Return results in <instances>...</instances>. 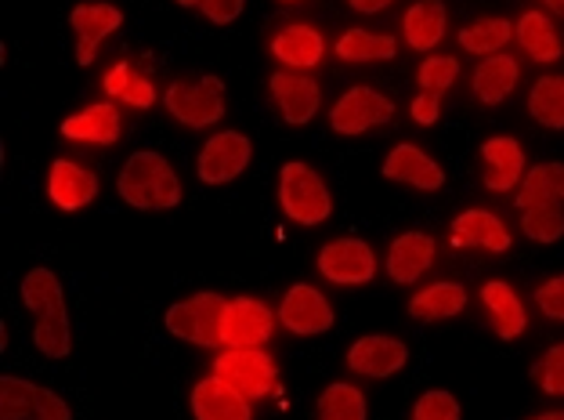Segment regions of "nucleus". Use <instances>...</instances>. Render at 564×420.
I'll use <instances>...</instances> for the list:
<instances>
[{"mask_svg":"<svg viewBox=\"0 0 564 420\" xmlns=\"http://www.w3.org/2000/svg\"><path fill=\"white\" fill-rule=\"evenodd\" d=\"M182 8H199V0H177Z\"/></svg>","mask_w":564,"mask_h":420,"instance_id":"obj_44","label":"nucleus"},{"mask_svg":"<svg viewBox=\"0 0 564 420\" xmlns=\"http://www.w3.org/2000/svg\"><path fill=\"white\" fill-rule=\"evenodd\" d=\"M272 55L282 62V66H293V69H312L323 62L326 55V41L315 25L297 22V25H286V30L275 33L272 41Z\"/></svg>","mask_w":564,"mask_h":420,"instance_id":"obj_23","label":"nucleus"},{"mask_svg":"<svg viewBox=\"0 0 564 420\" xmlns=\"http://www.w3.org/2000/svg\"><path fill=\"white\" fill-rule=\"evenodd\" d=\"M507 41H514V25H510L507 19H478L464 25V33H459V44H464V51H470V55H499V51L507 47Z\"/></svg>","mask_w":564,"mask_h":420,"instance_id":"obj_32","label":"nucleus"},{"mask_svg":"<svg viewBox=\"0 0 564 420\" xmlns=\"http://www.w3.org/2000/svg\"><path fill=\"white\" fill-rule=\"evenodd\" d=\"M62 134L73 142H95V146H112L120 138V109L112 101H95L62 123Z\"/></svg>","mask_w":564,"mask_h":420,"instance_id":"obj_24","label":"nucleus"},{"mask_svg":"<svg viewBox=\"0 0 564 420\" xmlns=\"http://www.w3.org/2000/svg\"><path fill=\"white\" fill-rule=\"evenodd\" d=\"M535 304H540L543 315H550V320L564 323V276L546 279V283L535 290Z\"/></svg>","mask_w":564,"mask_h":420,"instance_id":"obj_38","label":"nucleus"},{"mask_svg":"<svg viewBox=\"0 0 564 420\" xmlns=\"http://www.w3.org/2000/svg\"><path fill=\"white\" fill-rule=\"evenodd\" d=\"M272 98L279 101L286 123H293V127H304L318 112V106H323L318 84L304 73H275L272 76Z\"/></svg>","mask_w":564,"mask_h":420,"instance_id":"obj_19","label":"nucleus"},{"mask_svg":"<svg viewBox=\"0 0 564 420\" xmlns=\"http://www.w3.org/2000/svg\"><path fill=\"white\" fill-rule=\"evenodd\" d=\"M394 36L388 33H373V30H348L337 41V58L340 62H383L394 58Z\"/></svg>","mask_w":564,"mask_h":420,"instance_id":"obj_31","label":"nucleus"},{"mask_svg":"<svg viewBox=\"0 0 564 420\" xmlns=\"http://www.w3.org/2000/svg\"><path fill=\"white\" fill-rule=\"evenodd\" d=\"M434 261V239L427 233H402L388 250V272L394 283H416Z\"/></svg>","mask_w":564,"mask_h":420,"instance_id":"obj_25","label":"nucleus"},{"mask_svg":"<svg viewBox=\"0 0 564 420\" xmlns=\"http://www.w3.org/2000/svg\"><path fill=\"white\" fill-rule=\"evenodd\" d=\"M286 4H293V0H286Z\"/></svg>","mask_w":564,"mask_h":420,"instance_id":"obj_45","label":"nucleus"},{"mask_svg":"<svg viewBox=\"0 0 564 420\" xmlns=\"http://www.w3.org/2000/svg\"><path fill=\"white\" fill-rule=\"evenodd\" d=\"M438 112H442V95H431V91H420L409 106V117H413L420 127H431L438 123Z\"/></svg>","mask_w":564,"mask_h":420,"instance_id":"obj_39","label":"nucleus"},{"mask_svg":"<svg viewBox=\"0 0 564 420\" xmlns=\"http://www.w3.org/2000/svg\"><path fill=\"white\" fill-rule=\"evenodd\" d=\"M318 420H366V396L355 385H326L318 396Z\"/></svg>","mask_w":564,"mask_h":420,"instance_id":"obj_34","label":"nucleus"},{"mask_svg":"<svg viewBox=\"0 0 564 420\" xmlns=\"http://www.w3.org/2000/svg\"><path fill=\"white\" fill-rule=\"evenodd\" d=\"M518 80H521L518 58H510L499 51V55H489L478 69H474V95H478V101H485V106H499V101L510 98Z\"/></svg>","mask_w":564,"mask_h":420,"instance_id":"obj_26","label":"nucleus"},{"mask_svg":"<svg viewBox=\"0 0 564 420\" xmlns=\"http://www.w3.org/2000/svg\"><path fill=\"white\" fill-rule=\"evenodd\" d=\"M69 22L76 30V62H80V66H91L101 41L123 25V11L112 4H76Z\"/></svg>","mask_w":564,"mask_h":420,"instance_id":"obj_15","label":"nucleus"},{"mask_svg":"<svg viewBox=\"0 0 564 420\" xmlns=\"http://www.w3.org/2000/svg\"><path fill=\"white\" fill-rule=\"evenodd\" d=\"M275 330V315L258 298H232L225 304V345L228 348H261Z\"/></svg>","mask_w":564,"mask_h":420,"instance_id":"obj_12","label":"nucleus"},{"mask_svg":"<svg viewBox=\"0 0 564 420\" xmlns=\"http://www.w3.org/2000/svg\"><path fill=\"white\" fill-rule=\"evenodd\" d=\"M101 87H106V95L112 101H123V106H134V109H152V101H156V87H152V80L141 76L134 66H127V62H117V66L106 73Z\"/></svg>","mask_w":564,"mask_h":420,"instance_id":"obj_30","label":"nucleus"},{"mask_svg":"<svg viewBox=\"0 0 564 420\" xmlns=\"http://www.w3.org/2000/svg\"><path fill=\"white\" fill-rule=\"evenodd\" d=\"M66 399L22 377H0V420H69Z\"/></svg>","mask_w":564,"mask_h":420,"instance_id":"obj_8","label":"nucleus"},{"mask_svg":"<svg viewBox=\"0 0 564 420\" xmlns=\"http://www.w3.org/2000/svg\"><path fill=\"white\" fill-rule=\"evenodd\" d=\"M391 117H394V101L373 91V87H351L329 109V123L337 134H366L369 127L391 123Z\"/></svg>","mask_w":564,"mask_h":420,"instance_id":"obj_9","label":"nucleus"},{"mask_svg":"<svg viewBox=\"0 0 564 420\" xmlns=\"http://www.w3.org/2000/svg\"><path fill=\"white\" fill-rule=\"evenodd\" d=\"M22 301L36 315L33 345L47 359H66L73 348L69 337V315H66V294H62L58 276L51 269H30L22 279Z\"/></svg>","mask_w":564,"mask_h":420,"instance_id":"obj_2","label":"nucleus"},{"mask_svg":"<svg viewBox=\"0 0 564 420\" xmlns=\"http://www.w3.org/2000/svg\"><path fill=\"white\" fill-rule=\"evenodd\" d=\"M279 203L286 211V218L297 225H323L333 214V200L326 182L318 177L315 168L307 163H282L279 171Z\"/></svg>","mask_w":564,"mask_h":420,"instance_id":"obj_4","label":"nucleus"},{"mask_svg":"<svg viewBox=\"0 0 564 420\" xmlns=\"http://www.w3.org/2000/svg\"><path fill=\"white\" fill-rule=\"evenodd\" d=\"M464 309H467V290L459 283H431L409 301V312H413V320L420 323L453 320V315H459Z\"/></svg>","mask_w":564,"mask_h":420,"instance_id":"obj_27","label":"nucleus"},{"mask_svg":"<svg viewBox=\"0 0 564 420\" xmlns=\"http://www.w3.org/2000/svg\"><path fill=\"white\" fill-rule=\"evenodd\" d=\"M543 4H546L550 11H557V15L564 19V0H543Z\"/></svg>","mask_w":564,"mask_h":420,"instance_id":"obj_42","label":"nucleus"},{"mask_svg":"<svg viewBox=\"0 0 564 420\" xmlns=\"http://www.w3.org/2000/svg\"><path fill=\"white\" fill-rule=\"evenodd\" d=\"M192 413H196V420H253L250 399L217 374L203 377L192 388Z\"/></svg>","mask_w":564,"mask_h":420,"instance_id":"obj_14","label":"nucleus"},{"mask_svg":"<svg viewBox=\"0 0 564 420\" xmlns=\"http://www.w3.org/2000/svg\"><path fill=\"white\" fill-rule=\"evenodd\" d=\"M453 247H481L489 254L510 250V228L496 218L492 211L470 207L453 222Z\"/></svg>","mask_w":564,"mask_h":420,"instance_id":"obj_21","label":"nucleus"},{"mask_svg":"<svg viewBox=\"0 0 564 420\" xmlns=\"http://www.w3.org/2000/svg\"><path fill=\"white\" fill-rule=\"evenodd\" d=\"M383 177H388V182L423 189V193H434V189L445 185V171L420 146H409V142L391 149V157L383 160Z\"/></svg>","mask_w":564,"mask_h":420,"instance_id":"obj_17","label":"nucleus"},{"mask_svg":"<svg viewBox=\"0 0 564 420\" xmlns=\"http://www.w3.org/2000/svg\"><path fill=\"white\" fill-rule=\"evenodd\" d=\"M199 11L217 25H228L242 15V0H199Z\"/></svg>","mask_w":564,"mask_h":420,"instance_id":"obj_40","label":"nucleus"},{"mask_svg":"<svg viewBox=\"0 0 564 420\" xmlns=\"http://www.w3.org/2000/svg\"><path fill=\"white\" fill-rule=\"evenodd\" d=\"M532 377L540 380V388L546 391V396H564V341L535 363Z\"/></svg>","mask_w":564,"mask_h":420,"instance_id":"obj_36","label":"nucleus"},{"mask_svg":"<svg viewBox=\"0 0 564 420\" xmlns=\"http://www.w3.org/2000/svg\"><path fill=\"white\" fill-rule=\"evenodd\" d=\"M402 30H405V41L413 51L438 47V41L445 36V4L442 0H420V4L405 11Z\"/></svg>","mask_w":564,"mask_h":420,"instance_id":"obj_29","label":"nucleus"},{"mask_svg":"<svg viewBox=\"0 0 564 420\" xmlns=\"http://www.w3.org/2000/svg\"><path fill=\"white\" fill-rule=\"evenodd\" d=\"M318 272H323L329 283H340V287H358V283H369L377 276V254L366 239H333V244L323 247L318 254Z\"/></svg>","mask_w":564,"mask_h":420,"instance_id":"obj_10","label":"nucleus"},{"mask_svg":"<svg viewBox=\"0 0 564 420\" xmlns=\"http://www.w3.org/2000/svg\"><path fill=\"white\" fill-rule=\"evenodd\" d=\"M481 304H485V312H489L492 330L503 341H514L529 330V312H524L514 287L503 283V279H492V283L481 287Z\"/></svg>","mask_w":564,"mask_h":420,"instance_id":"obj_22","label":"nucleus"},{"mask_svg":"<svg viewBox=\"0 0 564 420\" xmlns=\"http://www.w3.org/2000/svg\"><path fill=\"white\" fill-rule=\"evenodd\" d=\"M225 304L228 301L217 294H196L188 301H177L166 309V330L199 348L225 345Z\"/></svg>","mask_w":564,"mask_h":420,"instance_id":"obj_5","label":"nucleus"},{"mask_svg":"<svg viewBox=\"0 0 564 420\" xmlns=\"http://www.w3.org/2000/svg\"><path fill=\"white\" fill-rule=\"evenodd\" d=\"M456 76H459V62H456L453 55H431V58H423V62H420L416 84H420V91L445 95L448 87L456 84Z\"/></svg>","mask_w":564,"mask_h":420,"instance_id":"obj_35","label":"nucleus"},{"mask_svg":"<svg viewBox=\"0 0 564 420\" xmlns=\"http://www.w3.org/2000/svg\"><path fill=\"white\" fill-rule=\"evenodd\" d=\"M279 323L286 326L290 334H301V337L326 334V330L333 326V309L315 287L297 283V287L286 290V298H282V304H279Z\"/></svg>","mask_w":564,"mask_h":420,"instance_id":"obj_13","label":"nucleus"},{"mask_svg":"<svg viewBox=\"0 0 564 420\" xmlns=\"http://www.w3.org/2000/svg\"><path fill=\"white\" fill-rule=\"evenodd\" d=\"M163 106L185 127H210L225 117V80L199 76V80H174L166 87Z\"/></svg>","mask_w":564,"mask_h":420,"instance_id":"obj_6","label":"nucleus"},{"mask_svg":"<svg viewBox=\"0 0 564 420\" xmlns=\"http://www.w3.org/2000/svg\"><path fill=\"white\" fill-rule=\"evenodd\" d=\"M348 4L355 11H362V15H377V11H383L388 4H394V0H348Z\"/></svg>","mask_w":564,"mask_h":420,"instance_id":"obj_41","label":"nucleus"},{"mask_svg":"<svg viewBox=\"0 0 564 420\" xmlns=\"http://www.w3.org/2000/svg\"><path fill=\"white\" fill-rule=\"evenodd\" d=\"M521 228L535 244H557L564 236V163H540L521 177Z\"/></svg>","mask_w":564,"mask_h":420,"instance_id":"obj_1","label":"nucleus"},{"mask_svg":"<svg viewBox=\"0 0 564 420\" xmlns=\"http://www.w3.org/2000/svg\"><path fill=\"white\" fill-rule=\"evenodd\" d=\"M481 160H485V189H492V193H510L524 177V152L518 138L510 134L489 138L481 146Z\"/></svg>","mask_w":564,"mask_h":420,"instance_id":"obj_18","label":"nucleus"},{"mask_svg":"<svg viewBox=\"0 0 564 420\" xmlns=\"http://www.w3.org/2000/svg\"><path fill=\"white\" fill-rule=\"evenodd\" d=\"M514 36L535 62H557L564 55V44L554 30V22H550L543 11H524L514 25Z\"/></svg>","mask_w":564,"mask_h":420,"instance_id":"obj_28","label":"nucleus"},{"mask_svg":"<svg viewBox=\"0 0 564 420\" xmlns=\"http://www.w3.org/2000/svg\"><path fill=\"white\" fill-rule=\"evenodd\" d=\"M529 112L535 123L561 131L564 127V76H540V80H535L529 95Z\"/></svg>","mask_w":564,"mask_h":420,"instance_id":"obj_33","label":"nucleus"},{"mask_svg":"<svg viewBox=\"0 0 564 420\" xmlns=\"http://www.w3.org/2000/svg\"><path fill=\"white\" fill-rule=\"evenodd\" d=\"M409 359V348L402 345L399 337H362L355 341L351 352H348V366L355 374H366V377H391L399 374Z\"/></svg>","mask_w":564,"mask_h":420,"instance_id":"obj_20","label":"nucleus"},{"mask_svg":"<svg viewBox=\"0 0 564 420\" xmlns=\"http://www.w3.org/2000/svg\"><path fill=\"white\" fill-rule=\"evenodd\" d=\"M120 196L134 211H171L182 203V182L160 152H134L120 171Z\"/></svg>","mask_w":564,"mask_h":420,"instance_id":"obj_3","label":"nucleus"},{"mask_svg":"<svg viewBox=\"0 0 564 420\" xmlns=\"http://www.w3.org/2000/svg\"><path fill=\"white\" fill-rule=\"evenodd\" d=\"M214 374L228 380L236 391H242L250 402L268 399L279 385V370L272 355L261 348H228L214 359Z\"/></svg>","mask_w":564,"mask_h":420,"instance_id":"obj_7","label":"nucleus"},{"mask_svg":"<svg viewBox=\"0 0 564 420\" xmlns=\"http://www.w3.org/2000/svg\"><path fill=\"white\" fill-rule=\"evenodd\" d=\"M250 157H253V146L247 134H239V131L214 134L199 152V163H196L199 182H207V185L232 182V177H239L250 168Z\"/></svg>","mask_w":564,"mask_h":420,"instance_id":"obj_11","label":"nucleus"},{"mask_svg":"<svg viewBox=\"0 0 564 420\" xmlns=\"http://www.w3.org/2000/svg\"><path fill=\"white\" fill-rule=\"evenodd\" d=\"M532 420H564V413H540V417H532Z\"/></svg>","mask_w":564,"mask_h":420,"instance_id":"obj_43","label":"nucleus"},{"mask_svg":"<svg viewBox=\"0 0 564 420\" xmlns=\"http://www.w3.org/2000/svg\"><path fill=\"white\" fill-rule=\"evenodd\" d=\"M413 420H459V402L448 391H423Z\"/></svg>","mask_w":564,"mask_h":420,"instance_id":"obj_37","label":"nucleus"},{"mask_svg":"<svg viewBox=\"0 0 564 420\" xmlns=\"http://www.w3.org/2000/svg\"><path fill=\"white\" fill-rule=\"evenodd\" d=\"M47 196L62 211H84L98 196V177L76 160H55L47 174Z\"/></svg>","mask_w":564,"mask_h":420,"instance_id":"obj_16","label":"nucleus"}]
</instances>
